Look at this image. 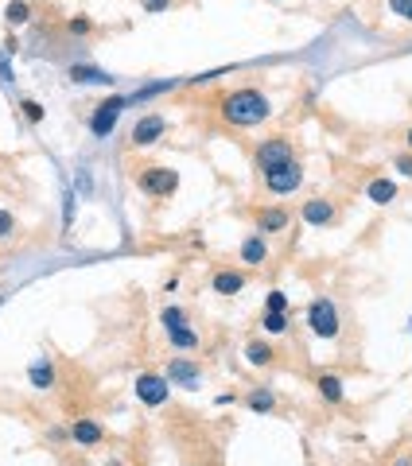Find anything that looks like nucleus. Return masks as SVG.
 I'll return each instance as SVG.
<instances>
[{
  "label": "nucleus",
  "instance_id": "f257e3e1",
  "mask_svg": "<svg viewBox=\"0 0 412 466\" xmlns=\"http://www.w3.org/2000/svg\"><path fill=\"white\" fill-rule=\"evenodd\" d=\"M269 113H272V105L261 90H234L222 98V116L230 125H241V128L261 125V121H269Z\"/></svg>",
  "mask_w": 412,
  "mask_h": 466
},
{
  "label": "nucleus",
  "instance_id": "f03ea898",
  "mask_svg": "<svg viewBox=\"0 0 412 466\" xmlns=\"http://www.w3.org/2000/svg\"><path fill=\"white\" fill-rule=\"evenodd\" d=\"M300 183H303V171H300L295 159L265 167V187H269L272 194H292V191H300Z\"/></svg>",
  "mask_w": 412,
  "mask_h": 466
},
{
  "label": "nucleus",
  "instance_id": "7ed1b4c3",
  "mask_svg": "<svg viewBox=\"0 0 412 466\" xmlns=\"http://www.w3.org/2000/svg\"><path fill=\"white\" fill-rule=\"evenodd\" d=\"M175 187L179 175L171 167H144L140 171V191L152 194V199H168V194H175Z\"/></svg>",
  "mask_w": 412,
  "mask_h": 466
},
{
  "label": "nucleus",
  "instance_id": "20e7f679",
  "mask_svg": "<svg viewBox=\"0 0 412 466\" xmlns=\"http://www.w3.org/2000/svg\"><path fill=\"white\" fill-rule=\"evenodd\" d=\"M307 326H312V334H319V338H335V334H338L335 303H331V300H315L312 307H307Z\"/></svg>",
  "mask_w": 412,
  "mask_h": 466
},
{
  "label": "nucleus",
  "instance_id": "39448f33",
  "mask_svg": "<svg viewBox=\"0 0 412 466\" xmlns=\"http://www.w3.org/2000/svg\"><path fill=\"white\" fill-rule=\"evenodd\" d=\"M125 105H128L125 98L101 101V105L93 109V116H90V133H93V136H109V133H113V125H117V116L125 113Z\"/></svg>",
  "mask_w": 412,
  "mask_h": 466
},
{
  "label": "nucleus",
  "instance_id": "423d86ee",
  "mask_svg": "<svg viewBox=\"0 0 412 466\" xmlns=\"http://www.w3.org/2000/svg\"><path fill=\"white\" fill-rule=\"evenodd\" d=\"M164 128H168V121H164L160 113H148L133 125V136H128V140H133V148H148V144H156L164 136Z\"/></svg>",
  "mask_w": 412,
  "mask_h": 466
},
{
  "label": "nucleus",
  "instance_id": "0eeeda50",
  "mask_svg": "<svg viewBox=\"0 0 412 466\" xmlns=\"http://www.w3.org/2000/svg\"><path fill=\"white\" fill-rule=\"evenodd\" d=\"M168 377H156V373H140V377H136V397H140L144 400V404H152V408H160L164 404V400H168Z\"/></svg>",
  "mask_w": 412,
  "mask_h": 466
},
{
  "label": "nucleus",
  "instance_id": "6e6552de",
  "mask_svg": "<svg viewBox=\"0 0 412 466\" xmlns=\"http://www.w3.org/2000/svg\"><path fill=\"white\" fill-rule=\"evenodd\" d=\"M284 159H292V144L280 140V136H272V140H265L261 148H257V164H261V171L272 167V164H284Z\"/></svg>",
  "mask_w": 412,
  "mask_h": 466
},
{
  "label": "nucleus",
  "instance_id": "1a4fd4ad",
  "mask_svg": "<svg viewBox=\"0 0 412 466\" xmlns=\"http://www.w3.org/2000/svg\"><path fill=\"white\" fill-rule=\"evenodd\" d=\"M331 218H335V206H331L327 199H312V202H303V222H307V225H327Z\"/></svg>",
  "mask_w": 412,
  "mask_h": 466
},
{
  "label": "nucleus",
  "instance_id": "9d476101",
  "mask_svg": "<svg viewBox=\"0 0 412 466\" xmlns=\"http://www.w3.org/2000/svg\"><path fill=\"white\" fill-rule=\"evenodd\" d=\"M168 381H179V385H187V389H199V369H194V361H171L168 366Z\"/></svg>",
  "mask_w": 412,
  "mask_h": 466
},
{
  "label": "nucleus",
  "instance_id": "9b49d317",
  "mask_svg": "<svg viewBox=\"0 0 412 466\" xmlns=\"http://www.w3.org/2000/svg\"><path fill=\"white\" fill-rule=\"evenodd\" d=\"M265 257H269V245H265L261 233H253V237H245V241H241V260H245V265H261Z\"/></svg>",
  "mask_w": 412,
  "mask_h": 466
},
{
  "label": "nucleus",
  "instance_id": "f8f14e48",
  "mask_svg": "<svg viewBox=\"0 0 412 466\" xmlns=\"http://www.w3.org/2000/svg\"><path fill=\"white\" fill-rule=\"evenodd\" d=\"M70 435H74V443H86V447H93V443H101V427L93 424V420H74V427H70Z\"/></svg>",
  "mask_w": 412,
  "mask_h": 466
},
{
  "label": "nucleus",
  "instance_id": "ddd939ff",
  "mask_svg": "<svg viewBox=\"0 0 412 466\" xmlns=\"http://www.w3.org/2000/svg\"><path fill=\"white\" fill-rule=\"evenodd\" d=\"M241 288H245V276L241 272H218V276H214V291H218V295H237Z\"/></svg>",
  "mask_w": 412,
  "mask_h": 466
},
{
  "label": "nucleus",
  "instance_id": "4468645a",
  "mask_svg": "<svg viewBox=\"0 0 412 466\" xmlns=\"http://www.w3.org/2000/svg\"><path fill=\"white\" fill-rule=\"evenodd\" d=\"M70 78H74V82H90V86H109L113 82V78L98 67H70Z\"/></svg>",
  "mask_w": 412,
  "mask_h": 466
},
{
  "label": "nucleus",
  "instance_id": "2eb2a0df",
  "mask_svg": "<svg viewBox=\"0 0 412 466\" xmlns=\"http://www.w3.org/2000/svg\"><path fill=\"white\" fill-rule=\"evenodd\" d=\"M366 194H370V202H378V206H385V202H393L397 187L389 183V179H373V183L366 187Z\"/></svg>",
  "mask_w": 412,
  "mask_h": 466
},
{
  "label": "nucleus",
  "instance_id": "dca6fc26",
  "mask_svg": "<svg viewBox=\"0 0 412 466\" xmlns=\"http://www.w3.org/2000/svg\"><path fill=\"white\" fill-rule=\"evenodd\" d=\"M245 358H249V366H269V361H272V346H269V342H249V346H245Z\"/></svg>",
  "mask_w": 412,
  "mask_h": 466
},
{
  "label": "nucleus",
  "instance_id": "f3484780",
  "mask_svg": "<svg viewBox=\"0 0 412 466\" xmlns=\"http://www.w3.org/2000/svg\"><path fill=\"white\" fill-rule=\"evenodd\" d=\"M168 338H171V346H179V350L199 346V331H191V326H175V331H168Z\"/></svg>",
  "mask_w": 412,
  "mask_h": 466
},
{
  "label": "nucleus",
  "instance_id": "a211bd4d",
  "mask_svg": "<svg viewBox=\"0 0 412 466\" xmlns=\"http://www.w3.org/2000/svg\"><path fill=\"white\" fill-rule=\"evenodd\" d=\"M27 377H32L35 389H51V381H55V369H51L47 361H35V366L27 369Z\"/></svg>",
  "mask_w": 412,
  "mask_h": 466
},
{
  "label": "nucleus",
  "instance_id": "6ab92c4d",
  "mask_svg": "<svg viewBox=\"0 0 412 466\" xmlns=\"http://www.w3.org/2000/svg\"><path fill=\"white\" fill-rule=\"evenodd\" d=\"M319 392H323V400H331V404H338L343 400V381L338 377H319Z\"/></svg>",
  "mask_w": 412,
  "mask_h": 466
},
{
  "label": "nucleus",
  "instance_id": "aec40b11",
  "mask_svg": "<svg viewBox=\"0 0 412 466\" xmlns=\"http://www.w3.org/2000/svg\"><path fill=\"white\" fill-rule=\"evenodd\" d=\"M284 225H288L284 210H265L261 214V233H277V229H284Z\"/></svg>",
  "mask_w": 412,
  "mask_h": 466
},
{
  "label": "nucleus",
  "instance_id": "412c9836",
  "mask_svg": "<svg viewBox=\"0 0 412 466\" xmlns=\"http://www.w3.org/2000/svg\"><path fill=\"white\" fill-rule=\"evenodd\" d=\"M4 20H8V24H27V20H32V8H27L24 0H8V8H4Z\"/></svg>",
  "mask_w": 412,
  "mask_h": 466
},
{
  "label": "nucleus",
  "instance_id": "4be33fe9",
  "mask_svg": "<svg viewBox=\"0 0 412 466\" xmlns=\"http://www.w3.org/2000/svg\"><path fill=\"white\" fill-rule=\"evenodd\" d=\"M261 326H265L269 334H284V331H288V315H284V311H269V315L261 319Z\"/></svg>",
  "mask_w": 412,
  "mask_h": 466
},
{
  "label": "nucleus",
  "instance_id": "5701e85b",
  "mask_svg": "<svg viewBox=\"0 0 412 466\" xmlns=\"http://www.w3.org/2000/svg\"><path fill=\"white\" fill-rule=\"evenodd\" d=\"M160 323L168 326V331H175V326H187V315H183L179 307H164V311H160Z\"/></svg>",
  "mask_w": 412,
  "mask_h": 466
},
{
  "label": "nucleus",
  "instance_id": "b1692460",
  "mask_svg": "<svg viewBox=\"0 0 412 466\" xmlns=\"http://www.w3.org/2000/svg\"><path fill=\"white\" fill-rule=\"evenodd\" d=\"M272 404H277V400H272V392H265V389L249 397V408H253V412H269Z\"/></svg>",
  "mask_w": 412,
  "mask_h": 466
},
{
  "label": "nucleus",
  "instance_id": "393cba45",
  "mask_svg": "<svg viewBox=\"0 0 412 466\" xmlns=\"http://www.w3.org/2000/svg\"><path fill=\"white\" fill-rule=\"evenodd\" d=\"M20 109H24V116L32 121V125H39V121H43V105H39V101H32V98H27Z\"/></svg>",
  "mask_w": 412,
  "mask_h": 466
},
{
  "label": "nucleus",
  "instance_id": "a878e982",
  "mask_svg": "<svg viewBox=\"0 0 412 466\" xmlns=\"http://www.w3.org/2000/svg\"><path fill=\"white\" fill-rule=\"evenodd\" d=\"M265 303H269V311H288V295H284V291H269V300H265Z\"/></svg>",
  "mask_w": 412,
  "mask_h": 466
},
{
  "label": "nucleus",
  "instance_id": "bb28decb",
  "mask_svg": "<svg viewBox=\"0 0 412 466\" xmlns=\"http://www.w3.org/2000/svg\"><path fill=\"white\" fill-rule=\"evenodd\" d=\"M389 8L397 12V16H404V20H412V0H389Z\"/></svg>",
  "mask_w": 412,
  "mask_h": 466
},
{
  "label": "nucleus",
  "instance_id": "cd10ccee",
  "mask_svg": "<svg viewBox=\"0 0 412 466\" xmlns=\"http://www.w3.org/2000/svg\"><path fill=\"white\" fill-rule=\"evenodd\" d=\"M0 237H12V214L0 210Z\"/></svg>",
  "mask_w": 412,
  "mask_h": 466
},
{
  "label": "nucleus",
  "instance_id": "c85d7f7f",
  "mask_svg": "<svg viewBox=\"0 0 412 466\" xmlns=\"http://www.w3.org/2000/svg\"><path fill=\"white\" fill-rule=\"evenodd\" d=\"M70 218H74V194H67V210H62V225L70 229Z\"/></svg>",
  "mask_w": 412,
  "mask_h": 466
},
{
  "label": "nucleus",
  "instance_id": "c756f323",
  "mask_svg": "<svg viewBox=\"0 0 412 466\" xmlns=\"http://www.w3.org/2000/svg\"><path fill=\"white\" fill-rule=\"evenodd\" d=\"M397 171H401V175H412V156H397Z\"/></svg>",
  "mask_w": 412,
  "mask_h": 466
},
{
  "label": "nucleus",
  "instance_id": "7c9ffc66",
  "mask_svg": "<svg viewBox=\"0 0 412 466\" xmlns=\"http://www.w3.org/2000/svg\"><path fill=\"white\" fill-rule=\"evenodd\" d=\"M70 32H74V35H86V32H90V20H70Z\"/></svg>",
  "mask_w": 412,
  "mask_h": 466
},
{
  "label": "nucleus",
  "instance_id": "2f4dec72",
  "mask_svg": "<svg viewBox=\"0 0 412 466\" xmlns=\"http://www.w3.org/2000/svg\"><path fill=\"white\" fill-rule=\"evenodd\" d=\"M0 82H12V78H8V62H4V58H0Z\"/></svg>",
  "mask_w": 412,
  "mask_h": 466
},
{
  "label": "nucleus",
  "instance_id": "473e14b6",
  "mask_svg": "<svg viewBox=\"0 0 412 466\" xmlns=\"http://www.w3.org/2000/svg\"><path fill=\"white\" fill-rule=\"evenodd\" d=\"M397 466H412V458H401V462H397Z\"/></svg>",
  "mask_w": 412,
  "mask_h": 466
},
{
  "label": "nucleus",
  "instance_id": "72a5a7b5",
  "mask_svg": "<svg viewBox=\"0 0 412 466\" xmlns=\"http://www.w3.org/2000/svg\"><path fill=\"white\" fill-rule=\"evenodd\" d=\"M408 148H412V128H408Z\"/></svg>",
  "mask_w": 412,
  "mask_h": 466
}]
</instances>
